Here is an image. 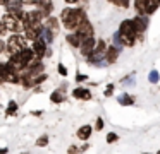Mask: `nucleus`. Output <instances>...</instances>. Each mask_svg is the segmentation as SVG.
I'll use <instances>...</instances> for the list:
<instances>
[{"label":"nucleus","instance_id":"4c0bfd02","mask_svg":"<svg viewBox=\"0 0 160 154\" xmlns=\"http://www.w3.org/2000/svg\"><path fill=\"white\" fill-rule=\"evenodd\" d=\"M24 2H29V3H31V2H36V0H24Z\"/></svg>","mask_w":160,"mask_h":154},{"label":"nucleus","instance_id":"dca6fc26","mask_svg":"<svg viewBox=\"0 0 160 154\" xmlns=\"http://www.w3.org/2000/svg\"><path fill=\"white\" fill-rule=\"evenodd\" d=\"M158 5H160V0H146L145 14H152V12H155Z\"/></svg>","mask_w":160,"mask_h":154},{"label":"nucleus","instance_id":"c9c22d12","mask_svg":"<svg viewBox=\"0 0 160 154\" xmlns=\"http://www.w3.org/2000/svg\"><path fill=\"white\" fill-rule=\"evenodd\" d=\"M78 81H84V79H86V75H83V74H78Z\"/></svg>","mask_w":160,"mask_h":154},{"label":"nucleus","instance_id":"4be33fe9","mask_svg":"<svg viewBox=\"0 0 160 154\" xmlns=\"http://www.w3.org/2000/svg\"><path fill=\"white\" fill-rule=\"evenodd\" d=\"M145 7H146V0H136V9L139 14H145Z\"/></svg>","mask_w":160,"mask_h":154},{"label":"nucleus","instance_id":"4468645a","mask_svg":"<svg viewBox=\"0 0 160 154\" xmlns=\"http://www.w3.org/2000/svg\"><path fill=\"white\" fill-rule=\"evenodd\" d=\"M52 2L50 0H40V12L43 14V16H47V14L52 12Z\"/></svg>","mask_w":160,"mask_h":154},{"label":"nucleus","instance_id":"6ab92c4d","mask_svg":"<svg viewBox=\"0 0 160 154\" xmlns=\"http://www.w3.org/2000/svg\"><path fill=\"white\" fill-rule=\"evenodd\" d=\"M47 27H48V29L52 31L53 34H57V31H59V24H57V19H53V17H50V19L47 21Z\"/></svg>","mask_w":160,"mask_h":154},{"label":"nucleus","instance_id":"6e6552de","mask_svg":"<svg viewBox=\"0 0 160 154\" xmlns=\"http://www.w3.org/2000/svg\"><path fill=\"white\" fill-rule=\"evenodd\" d=\"M2 22H4V26H5V29L7 31H19L21 29V24H19V21L16 19V17H12V16H5L4 19H2Z\"/></svg>","mask_w":160,"mask_h":154},{"label":"nucleus","instance_id":"f03ea898","mask_svg":"<svg viewBox=\"0 0 160 154\" xmlns=\"http://www.w3.org/2000/svg\"><path fill=\"white\" fill-rule=\"evenodd\" d=\"M136 34H138V31H136L132 21H124V22L121 24V29H119L117 36H119V41H121L122 44L132 46L134 41H136Z\"/></svg>","mask_w":160,"mask_h":154},{"label":"nucleus","instance_id":"f8f14e48","mask_svg":"<svg viewBox=\"0 0 160 154\" xmlns=\"http://www.w3.org/2000/svg\"><path fill=\"white\" fill-rule=\"evenodd\" d=\"M132 24H134L138 34H141L143 31L146 29V26H148V21H146L145 17H136V19H132Z\"/></svg>","mask_w":160,"mask_h":154},{"label":"nucleus","instance_id":"ddd939ff","mask_svg":"<svg viewBox=\"0 0 160 154\" xmlns=\"http://www.w3.org/2000/svg\"><path fill=\"white\" fill-rule=\"evenodd\" d=\"M33 48H35V53L38 55V57H42V55L45 53V48H47V44H45V41H43V38H36V40H35V44H33Z\"/></svg>","mask_w":160,"mask_h":154},{"label":"nucleus","instance_id":"473e14b6","mask_svg":"<svg viewBox=\"0 0 160 154\" xmlns=\"http://www.w3.org/2000/svg\"><path fill=\"white\" fill-rule=\"evenodd\" d=\"M4 70L5 67H2V63H0V81H4Z\"/></svg>","mask_w":160,"mask_h":154},{"label":"nucleus","instance_id":"7ed1b4c3","mask_svg":"<svg viewBox=\"0 0 160 154\" xmlns=\"http://www.w3.org/2000/svg\"><path fill=\"white\" fill-rule=\"evenodd\" d=\"M84 19H86V16L81 9H66L62 12V21L67 29H76Z\"/></svg>","mask_w":160,"mask_h":154},{"label":"nucleus","instance_id":"c85d7f7f","mask_svg":"<svg viewBox=\"0 0 160 154\" xmlns=\"http://www.w3.org/2000/svg\"><path fill=\"white\" fill-rule=\"evenodd\" d=\"M107 140H108V142H114V140H117V135H115V133H108Z\"/></svg>","mask_w":160,"mask_h":154},{"label":"nucleus","instance_id":"393cba45","mask_svg":"<svg viewBox=\"0 0 160 154\" xmlns=\"http://www.w3.org/2000/svg\"><path fill=\"white\" fill-rule=\"evenodd\" d=\"M108 2L115 3V5H121V7H128L129 5V0H108Z\"/></svg>","mask_w":160,"mask_h":154},{"label":"nucleus","instance_id":"bb28decb","mask_svg":"<svg viewBox=\"0 0 160 154\" xmlns=\"http://www.w3.org/2000/svg\"><path fill=\"white\" fill-rule=\"evenodd\" d=\"M16 110H18V105H16L14 101H11V105H9V108H7V115H12Z\"/></svg>","mask_w":160,"mask_h":154},{"label":"nucleus","instance_id":"aec40b11","mask_svg":"<svg viewBox=\"0 0 160 154\" xmlns=\"http://www.w3.org/2000/svg\"><path fill=\"white\" fill-rule=\"evenodd\" d=\"M119 103H121V105H124V106H128V105H132V103H134V99H132L129 94H122V96H119Z\"/></svg>","mask_w":160,"mask_h":154},{"label":"nucleus","instance_id":"f704fd0d","mask_svg":"<svg viewBox=\"0 0 160 154\" xmlns=\"http://www.w3.org/2000/svg\"><path fill=\"white\" fill-rule=\"evenodd\" d=\"M5 50V43H4V41H2V40H0V53H2V51H4Z\"/></svg>","mask_w":160,"mask_h":154},{"label":"nucleus","instance_id":"a878e982","mask_svg":"<svg viewBox=\"0 0 160 154\" xmlns=\"http://www.w3.org/2000/svg\"><path fill=\"white\" fill-rule=\"evenodd\" d=\"M150 82H157V81H158V72H157V70H152V72H150Z\"/></svg>","mask_w":160,"mask_h":154},{"label":"nucleus","instance_id":"9b49d317","mask_svg":"<svg viewBox=\"0 0 160 154\" xmlns=\"http://www.w3.org/2000/svg\"><path fill=\"white\" fill-rule=\"evenodd\" d=\"M5 7L12 14H21V0H5Z\"/></svg>","mask_w":160,"mask_h":154},{"label":"nucleus","instance_id":"58836bf2","mask_svg":"<svg viewBox=\"0 0 160 154\" xmlns=\"http://www.w3.org/2000/svg\"><path fill=\"white\" fill-rule=\"evenodd\" d=\"M4 2H5V0H0V3H4Z\"/></svg>","mask_w":160,"mask_h":154},{"label":"nucleus","instance_id":"f257e3e1","mask_svg":"<svg viewBox=\"0 0 160 154\" xmlns=\"http://www.w3.org/2000/svg\"><path fill=\"white\" fill-rule=\"evenodd\" d=\"M42 17L43 14L40 10L29 12L24 16V29H26V36L29 40H36L42 34Z\"/></svg>","mask_w":160,"mask_h":154},{"label":"nucleus","instance_id":"39448f33","mask_svg":"<svg viewBox=\"0 0 160 154\" xmlns=\"http://www.w3.org/2000/svg\"><path fill=\"white\" fill-rule=\"evenodd\" d=\"M7 46H9V51H11V53H18L22 48H26V41L22 36H18V34H16V36H12L11 40H9Z\"/></svg>","mask_w":160,"mask_h":154},{"label":"nucleus","instance_id":"423d86ee","mask_svg":"<svg viewBox=\"0 0 160 154\" xmlns=\"http://www.w3.org/2000/svg\"><path fill=\"white\" fill-rule=\"evenodd\" d=\"M78 36H79V40L83 41V40H86V38H90V36H93V27H91V24L88 22L86 19L83 21V22L78 26Z\"/></svg>","mask_w":160,"mask_h":154},{"label":"nucleus","instance_id":"72a5a7b5","mask_svg":"<svg viewBox=\"0 0 160 154\" xmlns=\"http://www.w3.org/2000/svg\"><path fill=\"white\" fill-rule=\"evenodd\" d=\"M5 31H7V29H5V26H4V22H0V34H4V33H5Z\"/></svg>","mask_w":160,"mask_h":154},{"label":"nucleus","instance_id":"2f4dec72","mask_svg":"<svg viewBox=\"0 0 160 154\" xmlns=\"http://www.w3.org/2000/svg\"><path fill=\"white\" fill-rule=\"evenodd\" d=\"M59 72H60L62 75H66V74H67V70H66V67H64V65H59Z\"/></svg>","mask_w":160,"mask_h":154},{"label":"nucleus","instance_id":"7c9ffc66","mask_svg":"<svg viewBox=\"0 0 160 154\" xmlns=\"http://www.w3.org/2000/svg\"><path fill=\"white\" fill-rule=\"evenodd\" d=\"M102 127H103V120H102V118H98V120H97V128L100 130Z\"/></svg>","mask_w":160,"mask_h":154},{"label":"nucleus","instance_id":"5701e85b","mask_svg":"<svg viewBox=\"0 0 160 154\" xmlns=\"http://www.w3.org/2000/svg\"><path fill=\"white\" fill-rule=\"evenodd\" d=\"M67 40H69L74 46H79V44H81V40H79V36H78V34H69V36H67Z\"/></svg>","mask_w":160,"mask_h":154},{"label":"nucleus","instance_id":"a211bd4d","mask_svg":"<svg viewBox=\"0 0 160 154\" xmlns=\"http://www.w3.org/2000/svg\"><path fill=\"white\" fill-rule=\"evenodd\" d=\"M117 55H119V48H115V46H112V48H108V51H107V62H115V58H117Z\"/></svg>","mask_w":160,"mask_h":154},{"label":"nucleus","instance_id":"1a4fd4ad","mask_svg":"<svg viewBox=\"0 0 160 154\" xmlns=\"http://www.w3.org/2000/svg\"><path fill=\"white\" fill-rule=\"evenodd\" d=\"M45 77H47L45 74H28L22 79V84L24 86H35V84H38V82L45 81Z\"/></svg>","mask_w":160,"mask_h":154},{"label":"nucleus","instance_id":"9d476101","mask_svg":"<svg viewBox=\"0 0 160 154\" xmlns=\"http://www.w3.org/2000/svg\"><path fill=\"white\" fill-rule=\"evenodd\" d=\"M79 46H81V53H83V55H90L91 51L95 50V40H93V36H90V38H86V40H83Z\"/></svg>","mask_w":160,"mask_h":154},{"label":"nucleus","instance_id":"f3484780","mask_svg":"<svg viewBox=\"0 0 160 154\" xmlns=\"http://www.w3.org/2000/svg\"><path fill=\"white\" fill-rule=\"evenodd\" d=\"M90 135H91V127L90 125H84V127H81V128L78 130V137H79L81 140H86Z\"/></svg>","mask_w":160,"mask_h":154},{"label":"nucleus","instance_id":"e433bc0d","mask_svg":"<svg viewBox=\"0 0 160 154\" xmlns=\"http://www.w3.org/2000/svg\"><path fill=\"white\" fill-rule=\"evenodd\" d=\"M67 3H74V2H78V0H66Z\"/></svg>","mask_w":160,"mask_h":154},{"label":"nucleus","instance_id":"b1692460","mask_svg":"<svg viewBox=\"0 0 160 154\" xmlns=\"http://www.w3.org/2000/svg\"><path fill=\"white\" fill-rule=\"evenodd\" d=\"M43 34H45V41H48V43L53 40V33L48 29V27H45V29H43Z\"/></svg>","mask_w":160,"mask_h":154},{"label":"nucleus","instance_id":"412c9836","mask_svg":"<svg viewBox=\"0 0 160 154\" xmlns=\"http://www.w3.org/2000/svg\"><path fill=\"white\" fill-rule=\"evenodd\" d=\"M50 99H52L53 103H60V101H64V94H62V92H60V91H59V92L55 91V92H53L52 96H50Z\"/></svg>","mask_w":160,"mask_h":154},{"label":"nucleus","instance_id":"2eb2a0df","mask_svg":"<svg viewBox=\"0 0 160 154\" xmlns=\"http://www.w3.org/2000/svg\"><path fill=\"white\" fill-rule=\"evenodd\" d=\"M72 94H74V98H79V99H90V98H91L90 91H88V89H83V87L74 89Z\"/></svg>","mask_w":160,"mask_h":154},{"label":"nucleus","instance_id":"20e7f679","mask_svg":"<svg viewBox=\"0 0 160 154\" xmlns=\"http://www.w3.org/2000/svg\"><path fill=\"white\" fill-rule=\"evenodd\" d=\"M31 58H33V51L22 48L21 51H18V53L12 55V58L9 60L7 67L12 68V70H16V72H19L21 68L28 67V63H29V60H31Z\"/></svg>","mask_w":160,"mask_h":154},{"label":"nucleus","instance_id":"cd10ccee","mask_svg":"<svg viewBox=\"0 0 160 154\" xmlns=\"http://www.w3.org/2000/svg\"><path fill=\"white\" fill-rule=\"evenodd\" d=\"M47 142H48V137H40V139H38V142H36V146L45 147V146H47Z\"/></svg>","mask_w":160,"mask_h":154},{"label":"nucleus","instance_id":"c756f323","mask_svg":"<svg viewBox=\"0 0 160 154\" xmlns=\"http://www.w3.org/2000/svg\"><path fill=\"white\" fill-rule=\"evenodd\" d=\"M112 91H114V86H107V91H105V96H110L112 94Z\"/></svg>","mask_w":160,"mask_h":154},{"label":"nucleus","instance_id":"0eeeda50","mask_svg":"<svg viewBox=\"0 0 160 154\" xmlns=\"http://www.w3.org/2000/svg\"><path fill=\"white\" fill-rule=\"evenodd\" d=\"M103 53H105V41L100 40V41H98V44H97V48L90 53V62H91V63H97L98 60H102Z\"/></svg>","mask_w":160,"mask_h":154}]
</instances>
